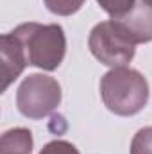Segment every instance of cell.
Masks as SVG:
<instances>
[{
    "instance_id": "6da1fadb",
    "label": "cell",
    "mask_w": 152,
    "mask_h": 154,
    "mask_svg": "<svg viewBox=\"0 0 152 154\" xmlns=\"http://www.w3.org/2000/svg\"><path fill=\"white\" fill-rule=\"evenodd\" d=\"M149 82L134 68L116 66L100 79V97L104 106L118 116L138 115L149 102Z\"/></svg>"
},
{
    "instance_id": "7a4b0ae2",
    "label": "cell",
    "mask_w": 152,
    "mask_h": 154,
    "mask_svg": "<svg viewBox=\"0 0 152 154\" xmlns=\"http://www.w3.org/2000/svg\"><path fill=\"white\" fill-rule=\"evenodd\" d=\"M11 32L20 39L29 66H38L47 72H54L61 66L66 54V36L61 25L29 22Z\"/></svg>"
},
{
    "instance_id": "3957f363",
    "label": "cell",
    "mask_w": 152,
    "mask_h": 154,
    "mask_svg": "<svg viewBox=\"0 0 152 154\" xmlns=\"http://www.w3.org/2000/svg\"><path fill=\"white\" fill-rule=\"evenodd\" d=\"M88 48L95 59L106 66H127L136 54V45L125 34L116 20L97 23L88 38Z\"/></svg>"
},
{
    "instance_id": "277c9868",
    "label": "cell",
    "mask_w": 152,
    "mask_h": 154,
    "mask_svg": "<svg viewBox=\"0 0 152 154\" xmlns=\"http://www.w3.org/2000/svg\"><path fill=\"white\" fill-rule=\"evenodd\" d=\"M61 97V84L54 77L45 74H31L18 86L16 108L23 116L39 120L57 109Z\"/></svg>"
},
{
    "instance_id": "5b68a950",
    "label": "cell",
    "mask_w": 152,
    "mask_h": 154,
    "mask_svg": "<svg viewBox=\"0 0 152 154\" xmlns=\"http://www.w3.org/2000/svg\"><path fill=\"white\" fill-rule=\"evenodd\" d=\"M0 63H2V86L0 90L5 91L11 82H14L23 68L29 65L23 47L20 39L13 32L2 34L0 38Z\"/></svg>"
},
{
    "instance_id": "8992f818",
    "label": "cell",
    "mask_w": 152,
    "mask_h": 154,
    "mask_svg": "<svg viewBox=\"0 0 152 154\" xmlns=\"http://www.w3.org/2000/svg\"><path fill=\"white\" fill-rule=\"evenodd\" d=\"M113 20L120 23V27L132 39L134 45L152 41V9L141 0H138L136 5L127 14L120 18H113Z\"/></svg>"
},
{
    "instance_id": "52a82bcc",
    "label": "cell",
    "mask_w": 152,
    "mask_h": 154,
    "mask_svg": "<svg viewBox=\"0 0 152 154\" xmlns=\"http://www.w3.org/2000/svg\"><path fill=\"white\" fill-rule=\"evenodd\" d=\"M32 145V133L25 127H14L2 134L0 154H31Z\"/></svg>"
},
{
    "instance_id": "ba28073f",
    "label": "cell",
    "mask_w": 152,
    "mask_h": 154,
    "mask_svg": "<svg viewBox=\"0 0 152 154\" xmlns=\"http://www.w3.org/2000/svg\"><path fill=\"white\" fill-rule=\"evenodd\" d=\"M47 9L57 16H70L84 5L86 0H43Z\"/></svg>"
},
{
    "instance_id": "9c48e42d",
    "label": "cell",
    "mask_w": 152,
    "mask_h": 154,
    "mask_svg": "<svg viewBox=\"0 0 152 154\" xmlns=\"http://www.w3.org/2000/svg\"><path fill=\"white\" fill-rule=\"evenodd\" d=\"M131 154H152V125L141 127L132 136Z\"/></svg>"
},
{
    "instance_id": "30bf717a",
    "label": "cell",
    "mask_w": 152,
    "mask_h": 154,
    "mask_svg": "<svg viewBox=\"0 0 152 154\" xmlns=\"http://www.w3.org/2000/svg\"><path fill=\"white\" fill-rule=\"evenodd\" d=\"M138 0H97V4L111 16V18H120L127 14Z\"/></svg>"
},
{
    "instance_id": "8fae6325",
    "label": "cell",
    "mask_w": 152,
    "mask_h": 154,
    "mask_svg": "<svg viewBox=\"0 0 152 154\" xmlns=\"http://www.w3.org/2000/svg\"><path fill=\"white\" fill-rule=\"evenodd\" d=\"M39 154H81L74 143L66 142V140H54V142H48Z\"/></svg>"
},
{
    "instance_id": "7c38bea8",
    "label": "cell",
    "mask_w": 152,
    "mask_h": 154,
    "mask_svg": "<svg viewBox=\"0 0 152 154\" xmlns=\"http://www.w3.org/2000/svg\"><path fill=\"white\" fill-rule=\"evenodd\" d=\"M141 2H143V4H147V5L152 9V0H141Z\"/></svg>"
}]
</instances>
